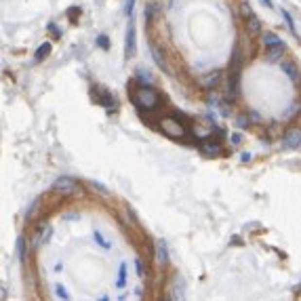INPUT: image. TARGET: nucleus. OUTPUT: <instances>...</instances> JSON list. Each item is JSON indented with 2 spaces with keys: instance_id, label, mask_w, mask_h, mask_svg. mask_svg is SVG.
I'll list each match as a JSON object with an SVG mask.
<instances>
[{
  "instance_id": "nucleus-24",
  "label": "nucleus",
  "mask_w": 301,
  "mask_h": 301,
  "mask_svg": "<svg viewBox=\"0 0 301 301\" xmlns=\"http://www.w3.org/2000/svg\"><path fill=\"white\" fill-rule=\"evenodd\" d=\"M240 142H242V135H240V133H234V135H232V143L238 145Z\"/></svg>"
},
{
  "instance_id": "nucleus-14",
  "label": "nucleus",
  "mask_w": 301,
  "mask_h": 301,
  "mask_svg": "<svg viewBox=\"0 0 301 301\" xmlns=\"http://www.w3.org/2000/svg\"><path fill=\"white\" fill-rule=\"evenodd\" d=\"M124 283H126V264H120V270H118V283H116V286H118V289H124Z\"/></svg>"
},
{
  "instance_id": "nucleus-28",
  "label": "nucleus",
  "mask_w": 301,
  "mask_h": 301,
  "mask_svg": "<svg viewBox=\"0 0 301 301\" xmlns=\"http://www.w3.org/2000/svg\"><path fill=\"white\" fill-rule=\"evenodd\" d=\"M242 162H248V160H251V154H248V152H245V154H242Z\"/></svg>"
},
{
  "instance_id": "nucleus-9",
  "label": "nucleus",
  "mask_w": 301,
  "mask_h": 301,
  "mask_svg": "<svg viewBox=\"0 0 301 301\" xmlns=\"http://www.w3.org/2000/svg\"><path fill=\"white\" fill-rule=\"evenodd\" d=\"M283 51H284V44H272V47H267V59L270 61H278L280 57H283Z\"/></svg>"
},
{
  "instance_id": "nucleus-8",
  "label": "nucleus",
  "mask_w": 301,
  "mask_h": 301,
  "mask_svg": "<svg viewBox=\"0 0 301 301\" xmlns=\"http://www.w3.org/2000/svg\"><path fill=\"white\" fill-rule=\"evenodd\" d=\"M283 145H284L286 150L299 148V145H301V129H293V131L286 133L284 139H283Z\"/></svg>"
},
{
  "instance_id": "nucleus-2",
  "label": "nucleus",
  "mask_w": 301,
  "mask_h": 301,
  "mask_svg": "<svg viewBox=\"0 0 301 301\" xmlns=\"http://www.w3.org/2000/svg\"><path fill=\"white\" fill-rule=\"evenodd\" d=\"M160 129H162L164 135L171 137V139L190 137V129L183 123H179L177 118H162V120H160Z\"/></svg>"
},
{
  "instance_id": "nucleus-22",
  "label": "nucleus",
  "mask_w": 301,
  "mask_h": 301,
  "mask_svg": "<svg viewBox=\"0 0 301 301\" xmlns=\"http://www.w3.org/2000/svg\"><path fill=\"white\" fill-rule=\"evenodd\" d=\"M55 291H57V295H59L61 299H70V295H68V293H66V289H63L61 284H57V286H55Z\"/></svg>"
},
{
  "instance_id": "nucleus-6",
  "label": "nucleus",
  "mask_w": 301,
  "mask_h": 301,
  "mask_svg": "<svg viewBox=\"0 0 301 301\" xmlns=\"http://www.w3.org/2000/svg\"><path fill=\"white\" fill-rule=\"evenodd\" d=\"M93 97H95V101H97L99 106H104V107H114V106H116V97H114L110 91L101 89V87H95Z\"/></svg>"
},
{
  "instance_id": "nucleus-25",
  "label": "nucleus",
  "mask_w": 301,
  "mask_h": 301,
  "mask_svg": "<svg viewBox=\"0 0 301 301\" xmlns=\"http://www.w3.org/2000/svg\"><path fill=\"white\" fill-rule=\"evenodd\" d=\"M135 267H137V274H139V276H143V266H142V261H135Z\"/></svg>"
},
{
  "instance_id": "nucleus-11",
  "label": "nucleus",
  "mask_w": 301,
  "mask_h": 301,
  "mask_svg": "<svg viewBox=\"0 0 301 301\" xmlns=\"http://www.w3.org/2000/svg\"><path fill=\"white\" fill-rule=\"evenodd\" d=\"M51 49H53V44H51V42H42L40 47L36 49V55H34V57H36V61H42L44 57H49Z\"/></svg>"
},
{
  "instance_id": "nucleus-19",
  "label": "nucleus",
  "mask_w": 301,
  "mask_h": 301,
  "mask_svg": "<svg viewBox=\"0 0 301 301\" xmlns=\"http://www.w3.org/2000/svg\"><path fill=\"white\" fill-rule=\"evenodd\" d=\"M137 78L142 80V82H148V85L152 82V76H150L148 72H145V70H137Z\"/></svg>"
},
{
  "instance_id": "nucleus-15",
  "label": "nucleus",
  "mask_w": 301,
  "mask_h": 301,
  "mask_svg": "<svg viewBox=\"0 0 301 301\" xmlns=\"http://www.w3.org/2000/svg\"><path fill=\"white\" fill-rule=\"evenodd\" d=\"M66 15L70 17V21H72V23H76V21H78V17H80V9H78V6H70Z\"/></svg>"
},
{
  "instance_id": "nucleus-26",
  "label": "nucleus",
  "mask_w": 301,
  "mask_h": 301,
  "mask_svg": "<svg viewBox=\"0 0 301 301\" xmlns=\"http://www.w3.org/2000/svg\"><path fill=\"white\" fill-rule=\"evenodd\" d=\"M91 185H93V188H97V192H101V194H107V190H104V185H99V183H95V181Z\"/></svg>"
},
{
  "instance_id": "nucleus-21",
  "label": "nucleus",
  "mask_w": 301,
  "mask_h": 301,
  "mask_svg": "<svg viewBox=\"0 0 301 301\" xmlns=\"http://www.w3.org/2000/svg\"><path fill=\"white\" fill-rule=\"evenodd\" d=\"M217 80H219V72H213L204 82H207V87H211V85H217Z\"/></svg>"
},
{
  "instance_id": "nucleus-29",
  "label": "nucleus",
  "mask_w": 301,
  "mask_h": 301,
  "mask_svg": "<svg viewBox=\"0 0 301 301\" xmlns=\"http://www.w3.org/2000/svg\"><path fill=\"white\" fill-rule=\"evenodd\" d=\"M261 2H264L267 9H274V2H272V0H261Z\"/></svg>"
},
{
  "instance_id": "nucleus-3",
  "label": "nucleus",
  "mask_w": 301,
  "mask_h": 301,
  "mask_svg": "<svg viewBox=\"0 0 301 301\" xmlns=\"http://www.w3.org/2000/svg\"><path fill=\"white\" fill-rule=\"evenodd\" d=\"M51 190L57 192V194H61V196H70V194H76V192L80 190V183L76 181L74 177H68V175H61V177H57L53 185H51Z\"/></svg>"
},
{
  "instance_id": "nucleus-4",
  "label": "nucleus",
  "mask_w": 301,
  "mask_h": 301,
  "mask_svg": "<svg viewBox=\"0 0 301 301\" xmlns=\"http://www.w3.org/2000/svg\"><path fill=\"white\" fill-rule=\"evenodd\" d=\"M135 55H137V30H135V19L129 17L124 36V59H133Z\"/></svg>"
},
{
  "instance_id": "nucleus-5",
  "label": "nucleus",
  "mask_w": 301,
  "mask_h": 301,
  "mask_svg": "<svg viewBox=\"0 0 301 301\" xmlns=\"http://www.w3.org/2000/svg\"><path fill=\"white\" fill-rule=\"evenodd\" d=\"M240 11H242V17H245L247 30L251 32V34H259V32H261V21H259V17L255 15V11L251 9V4H248V2H242Z\"/></svg>"
},
{
  "instance_id": "nucleus-18",
  "label": "nucleus",
  "mask_w": 301,
  "mask_h": 301,
  "mask_svg": "<svg viewBox=\"0 0 301 301\" xmlns=\"http://www.w3.org/2000/svg\"><path fill=\"white\" fill-rule=\"evenodd\" d=\"M283 17L286 19V25H289L291 34H293V36H297V30H295V23H293V17H291V15H289V13H286V11H283Z\"/></svg>"
},
{
  "instance_id": "nucleus-27",
  "label": "nucleus",
  "mask_w": 301,
  "mask_h": 301,
  "mask_svg": "<svg viewBox=\"0 0 301 301\" xmlns=\"http://www.w3.org/2000/svg\"><path fill=\"white\" fill-rule=\"evenodd\" d=\"M49 30H51V32H53V34H55V36H61V32H59V30H57V28H55V23H49Z\"/></svg>"
},
{
  "instance_id": "nucleus-23",
  "label": "nucleus",
  "mask_w": 301,
  "mask_h": 301,
  "mask_svg": "<svg viewBox=\"0 0 301 301\" xmlns=\"http://www.w3.org/2000/svg\"><path fill=\"white\" fill-rule=\"evenodd\" d=\"M97 44H99L101 49H107V44H110V42H107V36L101 34V36H99V40H97Z\"/></svg>"
},
{
  "instance_id": "nucleus-10",
  "label": "nucleus",
  "mask_w": 301,
  "mask_h": 301,
  "mask_svg": "<svg viewBox=\"0 0 301 301\" xmlns=\"http://www.w3.org/2000/svg\"><path fill=\"white\" fill-rule=\"evenodd\" d=\"M156 261H158V264H166V261H169V253H166L164 240L156 242Z\"/></svg>"
},
{
  "instance_id": "nucleus-7",
  "label": "nucleus",
  "mask_w": 301,
  "mask_h": 301,
  "mask_svg": "<svg viewBox=\"0 0 301 301\" xmlns=\"http://www.w3.org/2000/svg\"><path fill=\"white\" fill-rule=\"evenodd\" d=\"M198 148H200V152L209 158H215V156H221L223 154V148L217 142H213V139H204V142H200Z\"/></svg>"
},
{
  "instance_id": "nucleus-17",
  "label": "nucleus",
  "mask_w": 301,
  "mask_h": 301,
  "mask_svg": "<svg viewBox=\"0 0 301 301\" xmlns=\"http://www.w3.org/2000/svg\"><path fill=\"white\" fill-rule=\"evenodd\" d=\"M17 253H19V261H25V240L23 238L17 240Z\"/></svg>"
},
{
  "instance_id": "nucleus-12",
  "label": "nucleus",
  "mask_w": 301,
  "mask_h": 301,
  "mask_svg": "<svg viewBox=\"0 0 301 301\" xmlns=\"http://www.w3.org/2000/svg\"><path fill=\"white\" fill-rule=\"evenodd\" d=\"M283 70L286 72V76H289V78L295 82V80H299V70L293 66V63H283Z\"/></svg>"
},
{
  "instance_id": "nucleus-13",
  "label": "nucleus",
  "mask_w": 301,
  "mask_h": 301,
  "mask_svg": "<svg viewBox=\"0 0 301 301\" xmlns=\"http://www.w3.org/2000/svg\"><path fill=\"white\" fill-rule=\"evenodd\" d=\"M280 42H283V40H280V38L274 34V32H266V34H264V44H266V47H272V44H280Z\"/></svg>"
},
{
  "instance_id": "nucleus-20",
  "label": "nucleus",
  "mask_w": 301,
  "mask_h": 301,
  "mask_svg": "<svg viewBox=\"0 0 301 301\" xmlns=\"http://www.w3.org/2000/svg\"><path fill=\"white\" fill-rule=\"evenodd\" d=\"M133 9H135V0H126V4H124V15L131 17V15H133Z\"/></svg>"
},
{
  "instance_id": "nucleus-16",
  "label": "nucleus",
  "mask_w": 301,
  "mask_h": 301,
  "mask_svg": "<svg viewBox=\"0 0 301 301\" xmlns=\"http://www.w3.org/2000/svg\"><path fill=\"white\" fill-rule=\"evenodd\" d=\"M93 238H95V242H97L99 247H104V248H110V242H107V240L104 238V236H101V232H99V230H95Z\"/></svg>"
},
{
  "instance_id": "nucleus-1",
  "label": "nucleus",
  "mask_w": 301,
  "mask_h": 301,
  "mask_svg": "<svg viewBox=\"0 0 301 301\" xmlns=\"http://www.w3.org/2000/svg\"><path fill=\"white\" fill-rule=\"evenodd\" d=\"M131 99H133V104H135L139 110H148V112L156 110V107L160 106V95L154 91L150 85L148 87L142 85L139 89H135L133 95H131Z\"/></svg>"
}]
</instances>
